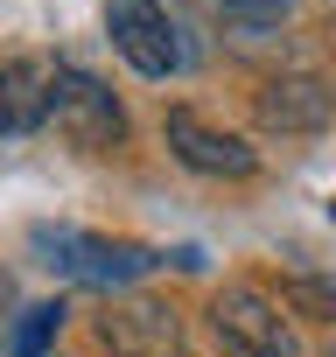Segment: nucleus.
<instances>
[{
  "label": "nucleus",
  "mask_w": 336,
  "mask_h": 357,
  "mask_svg": "<svg viewBox=\"0 0 336 357\" xmlns=\"http://www.w3.org/2000/svg\"><path fill=\"white\" fill-rule=\"evenodd\" d=\"M36 252L49 273L77 280V287H98V294H119L133 280H147L154 266H168L154 245H133V238H98V231H36Z\"/></svg>",
  "instance_id": "nucleus-1"
},
{
  "label": "nucleus",
  "mask_w": 336,
  "mask_h": 357,
  "mask_svg": "<svg viewBox=\"0 0 336 357\" xmlns=\"http://www.w3.org/2000/svg\"><path fill=\"white\" fill-rule=\"evenodd\" d=\"M211 336L224 343V357H301L287 308L266 301L259 287H217L211 294Z\"/></svg>",
  "instance_id": "nucleus-2"
},
{
  "label": "nucleus",
  "mask_w": 336,
  "mask_h": 357,
  "mask_svg": "<svg viewBox=\"0 0 336 357\" xmlns=\"http://www.w3.org/2000/svg\"><path fill=\"white\" fill-rule=\"evenodd\" d=\"M49 119H56L77 147H91V154H105V147H119V140H126V112H119V98H112L91 70H70V63H56Z\"/></svg>",
  "instance_id": "nucleus-3"
},
{
  "label": "nucleus",
  "mask_w": 336,
  "mask_h": 357,
  "mask_svg": "<svg viewBox=\"0 0 336 357\" xmlns=\"http://www.w3.org/2000/svg\"><path fill=\"white\" fill-rule=\"evenodd\" d=\"M105 36L140 77L183 70V43H176V22H168L161 0H105Z\"/></svg>",
  "instance_id": "nucleus-4"
},
{
  "label": "nucleus",
  "mask_w": 336,
  "mask_h": 357,
  "mask_svg": "<svg viewBox=\"0 0 336 357\" xmlns=\"http://www.w3.org/2000/svg\"><path fill=\"white\" fill-rule=\"evenodd\" d=\"M98 343L112 357H176L183 350V315L154 294H112L98 315Z\"/></svg>",
  "instance_id": "nucleus-5"
},
{
  "label": "nucleus",
  "mask_w": 336,
  "mask_h": 357,
  "mask_svg": "<svg viewBox=\"0 0 336 357\" xmlns=\"http://www.w3.org/2000/svg\"><path fill=\"white\" fill-rule=\"evenodd\" d=\"M168 154H176L183 168H197V175H252L259 168V154L238 140V133H217V126H204L190 105H176L168 112Z\"/></svg>",
  "instance_id": "nucleus-6"
},
{
  "label": "nucleus",
  "mask_w": 336,
  "mask_h": 357,
  "mask_svg": "<svg viewBox=\"0 0 336 357\" xmlns=\"http://www.w3.org/2000/svg\"><path fill=\"white\" fill-rule=\"evenodd\" d=\"M259 126H273V133H322L329 126V84L308 77V70L266 77L259 84Z\"/></svg>",
  "instance_id": "nucleus-7"
},
{
  "label": "nucleus",
  "mask_w": 336,
  "mask_h": 357,
  "mask_svg": "<svg viewBox=\"0 0 336 357\" xmlns=\"http://www.w3.org/2000/svg\"><path fill=\"white\" fill-rule=\"evenodd\" d=\"M49 84H56V63L43 56H22L0 70V133H36L49 119Z\"/></svg>",
  "instance_id": "nucleus-8"
},
{
  "label": "nucleus",
  "mask_w": 336,
  "mask_h": 357,
  "mask_svg": "<svg viewBox=\"0 0 336 357\" xmlns=\"http://www.w3.org/2000/svg\"><path fill=\"white\" fill-rule=\"evenodd\" d=\"M56 329H63V301H43V308H29V315L15 322V336H8V357H49Z\"/></svg>",
  "instance_id": "nucleus-9"
},
{
  "label": "nucleus",
  "mask_w": 336,
  "mask_h": 357,
  "mask_svg": "<svg viewBox=\"0 0 336 357\" xmlns=\"http://www.w3.org/2000/svg\"><path fill=\"white\" fill-rule=\"evenodd\" d=\"M204 8L224 15V22H238V29H280L294 15V0H204Z\"/></svg>",
  "instance_id": "nucleus-10"
},
{
  "label": "nucleus",
  "mask_w": 336,
  "mask_h": 357,
  "mask_svg": "<svg viewBox=\"0 0 336 357\" xmlns=\"http://www.w3.org/2000/svg\"><path fill=\"white\" fill-rule=\"evenodd\" d=\"M287 294H294V308H301V315H308V322H322V315H336V294H329V287H322V280H294V287H287Z\"/></svg>",
  "instance_id": "nucleus-11"
},
{
  "label": "nucleus",
  "mask_w": 336,
  "mask_h": 357,
  "mask_svg": "<svg viewBox=\"0 0 336 357\" xmlns=\"http://www.w3.org/2000/svg\"><path fill=\"white\" fill-rule=\"evenodd\" d=\"M8 301H15V287H8V273H0V329H8Z\"/></svg>",
  "instance_id": "nucleus-12"
}]
</instances>
